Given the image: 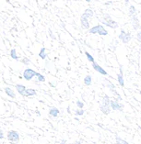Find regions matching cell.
<instances>
[{
  "label": "cell",
  "instance_id": "4fadbf2b",
  "mask_svg": "<svg viewBox=\"0 0 141 144\" xmlns=\"http://www.w3.org/2000/svg\"><path fill=\"white\" fill-rule=\"evenodd\" d=\"M27 88L25 87L24 85H16V90L18 91V93L20 95H21V96H25V91H26Z\"/></svg>",
  "mask_w": 141,
  "mask_h": 144
},
{
  "label": "cell",
  "instance_id": "5b68a950",
  "mask_svg": "<svg viewBox=\"0 0 141 144\" xmlns=\"http://www.w3.org/2000/svg\"><path fill=\"white\" fill-rule=\"evenodd\" d=\"M7 140L12 142H19L20 141V134L15 130H10L7 132Z\"/></svg>",
  "mask_w": 141,
  "mask_h": 144
},
{
  "label": "cell",
  "instance_id": "9a60e30c",
  "mask_svg": "<svg viewBox=\"0 0 141 144\" xmlns=\"http://www.w3.org/2000/svg\"><path fill=\"white\" fill-rule=\"evenodd\" d=\"M36 95V90L31 89V88H28L25 91V96H32Z\"/></svg>",
  "mask_w": 141,
  "mask_h": 144
},
{
  "label": "cell",
  "instance_id": "cb8c5ba5",
  "mask_svg": "<svg viewBox=\"0 0 141 144\" xmlns=\"http://www.w3.org/2000/svg\"><path fill=\"white\" fill-rule=\"evenodd\" d=\"M75 114H76V116H82L84 114V110L83 109H77Z\"/></svg>",
  "mask_w": 141,
  "mask_h": 144
},
{
  "label": "cell",
  "instance_id": "ffe728a7",
  "mask_svg": "<svg viewBox=\"0 0 141 144\" xmlns=\"http://www.w3.org/2000/svg\"><path fill=\"white\" fill-rule=\"evenodd\" d=\"M136 15H137L136 7H135L134 6H131V7H129V16L132 18V17H134V16H136Z\"/></svg>",
  "mask_w": 141,
  "mask_h": 144
},
{
  "label": "cell",
  "instance_id": "f1b7e54d",
  "mask_svg": "<svg viewBox=\"0 0 141 144\" xmlns=\"http://www.w3.org/2000/svg\"><path fill=\"white\" fill-rule=\"evenodd\" d=\"M60 144H66V140H62L61 142H60Z\"/></svg>",
  "mask_w": 141,
  "mask_h": 144
},
{
  "label": "cell",
  "instance_id": "277c9868",
  "mask_svg": "<svg viewBox=\"0 0 141 144\" xmlns=\"http://www.w3.org/2000/svg\"><path fill=\"white\" fill-rule=\"evenodd\" d=\"M89 33H91V34H96V33H98V34H100L101 36L108 35V31L103 28L102 25H97V26L90 28L89 29Z\"/></svg>",
  "mask_w": 141,
  "mask_h": 144
},
{
  "label": "cell",
  "instance_id": "52a82bcc",
  "mask_svg": "<svg viewBox=\"0 0 141 144\" xmlns=\"http://www.w3.org/2000/svg\"><path fill=\"white\" fill-rule=\"evenodd\" d=\"M38 73L35 72L34 70H31V69H26V70L23 72V77H24L25 80L27 81H30L33 78L34 76L37 75Z\"/></svg>",
  "mask_w": 141,
  "mask_h": 144
},
{
  "label": "cell",
  "instance_id": "8fae6325",
  "mask_svg": "<svg viewBox=\"0 0 141 144\" xmlns=\"http://www.w3.org/2000/svg\"><path fill=\"white\" fill-rule=\"evenodd\" d=\"M131 18V22H132V25H133V28L136 29V30H137L139 28H140V26H139V21H138V18H137V16H134V17H132Z\"/></svg>",
  "mask_w": 141,
  "mask_h": 144
},
{
  "label": "cell",
  "instance_id": "d4e9b609",
  "mask_svg": "<svg viewBox=\"0 0 141 144\" xmlns=\"http://www.w3.org/2000/svg\"><path fill=\"white\" fill-rule=\"evenodd\" d=\"M21 63L26 64V65H29L30 63H31V61H30V59H28V58H23V59L21 60Z\"/></svg>",
  "mask_w": 141,
  "mask_h": 144
},
{
  "label": "cell",
  "instance_id": "6da1fadb",
  "mask_svg": "<svg viewBox=\"0 0 141 144\" xmlns=\"http://www.w3.org/2000/svg\"><path fill=\"white\" fill-rule=\"evenodd\" d=\"M93 11L91 9L88 8L85 10L83 14L81 15V18H80V22H81V27L84 29H89L90 28V22L89 19L93 17Z\"/></svg>",
  "mask_w": 141,
  "mask_h": 144
},
{
  "label": "cell",
  "instance_id": "9c48e42d",
  "mask_svg": "<svg viewBox=\"0 0 141 144\" xmlns=\"http://www.w3.org/2000/svg\"><path fill=\"white\" fill-rule=\"evenodd\" d=\"M92 67H93V69H94L95 71H97L98 73L101 74L102 75H107V72H106V71L104 70V69L101 67V66H100L99 64L96 63V61H94V63H92Z\"/></svg>",
  "mask_w": 141,
  "mask_h": 144
},
{
  "label": "cell",
  "instance_id": "7c38bea8",
  "mask_svg": "<svg viewBox=\"0 0 141 144\" xmlns=\"http://www.w3.org/2000/svg\"><path fill=\"white\" fill-rule=\"evenodd\" d=\"M49 115L52 116L53 118H56V117L59 115V109H57L55 107H51V108L49 109Z\"/></svg>",
  "mask_w": 141,
  "mask_h": 144
},
{
  "label": "cell",
  "instance_id": "3957f363",
  "mask_svg": "<svg viewBox=\"0 0 141 144\" xmlns=\"http://www.w3.org/2000/svg\"><path fill=\"white\" fill-rule=\"evenodd\" d=\"M101 23L106 26H108L109 28H118V23L115 22L114 20H112V18H111V16L109 14H104L103 15V19L101 21Z\"/></svg>",
  "mask_w": 141,
  "mask_h": 144
},
{
  "label": "cell",
  "instance_id": "4316f807",
  "mask_svg": "<svg viewBox=\"0 0 141 144\" xmlns=\"http://www.w3.org/2000/svg\"><path fill=\"white\" fill-rule=\"evenodd\" d=\"M137 39H138L139 42H141V31L140 32H137Z\"/></svg>",
  "mask_w": 141,
  "mask_h": 144
},
{
  "label": "cell",
  "instance_id": "ba28073f",
  "mask_svg": "<svg viewBox=\"0 0 141 144\" xmlns=\"http://www.w3.org/2000/svg\"><path fill=\"white\" fill-rule=\"evenodd\" d=\"M110 105H111L112 109H113V110H119V111H122L124 108L123 104H120V103L116 100H111Z\"/></svg>",
  "mask_w": 141,
  "mask_h": 144
},
{
  "label": "cell",
  "instance_id": "603a6c76",
  "mask_svg": "<svg viewBox=\"0 0 141 144\" xmlns=\"http://www.w3.org/2000/svg\"><path fill=\"white\" fill-rule=\"evenodd\" d=\"M36 77L38 78V82H42V83H43V82H45V77H44L42 74H39V73H38L37 75H36Z\"/></svg>",
  "mask_w": 141,
  "mask_h": 144
},
{
  "label": "cell",
  "instance_id": "30bf717a",
  "mask_svg": "<svg viewBox=\"0 0 141 144\" xmlns=\"http://www.w3.org/2000/svg\"><path fill=\"white\" fill-rule=\"evenodd\" d=\"M119 69H120V74H117V81L119 83V85L121 86H124L125 85V81H124V74H123V67L120 64L119 65Z\"/></svg>",
  "mask_w": 141,
  "mask_h": 144
},
{
  "label": "cell",
  "instance_id": "83f0119b",
  "mask_svg": "<svg viewBox=\"0 0 141 144\" xmlns=\"http://www.w3.org/2000/svg\"><path fill=\"white\" fill-rule=\"evenodd\" d=\"M3 138H4V133H3L2 130H0V140H1V139H3Z\"/></svg>",
  "mask_w": 141,
  "mask_h": 144
},
{
  "label": "cell",
  "instance_id": "7402d4cb",
  "mask_svg": "<svg viewBox=\"0 0 141 144\" xmlns=\"http://www.w3.org/2000/svg\"><path fill=\"white\" fill-rule=\"evenodd\" d=\"M85 55L87 56V59H88V61H91V63H94V58H93L92 56H91V54H90V53H88V52H85Z\"/></svg>",
  "mask_w": 141,
  "mask_h": 144
},
{
  "label": "cell",
  "instance_id": "e0dca14e",
  "mask_svg": "<svg viewBox=\"0 0 141 144\" xmlns=\"http://www.w3.org/2000/svg\"><path fill=\"white\" fill-rule=\"evenodd\" d=\"M10 56H11V58L13 60H15V61H19V57H18V55H17L16 49H12V50H10Z\"/></svg>",
  "mask_w": 141,
  "mask_h": 144
},
{
  "label": "cell",
  "instance_id": "f546056e",
  "mask_svg": "<svg viewBox=\"0 0 141 144\" xmlns=\"http://www.w3.org/2000/svg\"><path fill=\"white\" fill-rule=\"evenodd\" d=\"M74 144H81V142H80V140H76Z\"/></svg>",
  "mask_w": 141,
  "mask_h": 144
},
{
  "label": "cell",
  "instance_id": "2e32d148",
  "mask_svg": "<svg viewBox=\"0 0 141 144\" xmlns=\"http://www.w3.org/2000/svg\"><path fill=\"white\" fill-rule=\"evenodd\" d=\"M91 82H92V77L91 75H87L85 78H84V84L85 85H91Z\"/></svg>",
  "mask_w": 141,
  "mask_h": 144
},
{
  "label": "cell",
  "instance_id": "5bb4252c",
  "mask_svg": "<svg viewBox=\"0 0 141 144\" xmlns=\"http://www.w3.org/2000/svg\"><path fill=\"white\" fill-rule=\"evenodd\" d=\"M5 92H6V94H7L9 97H11V98H16L15 92L11 89L10 87H6V88H5Z\"/></svg>",
  "mask_w": 141,
  "mask_h": 144
},
{
  "label": "cell",
  "instance_id": "44dd1931",
  "mask_svg": "<svg viewBox=\"0 0 141 144\" xmlns=\"http://www.w3.org/2000/svg\"><path fill=\"white\" fill-rule=\"evenodd\" d=\"M104 82H105V83L107 84V85H106V86H107V87L110 88V89L112 90V92H115V91H114V85H112V84L111 83L110 81H108L107 79H104Z\"/></svg>",
  "mask_w": 141,
  "mask_h": 144
},
{
  "label": "cell",
  "instance_id": "8992f818",
  "mask_svg": "<svg viewBox=\"0 0 141 144\" xmlns=\"http://www.w3.org/2000/svg\"><path fill=\"white\" fill-rule=\"evenodd\" d=\"M131 38H132V36H131L130 32H126L124 29H121V32L119 34V39H121L123 43H128L130 42Z\"/></svg>",
  "mask_w": 141,
  "mask_h": 144
},
{
  "label": "cell",
  "instance_id": "484cf974",
  "mask_svg": "<svg viewBox=\"0 0 141 144\" xmlns=\"http://www.w3.org/2000/svg\"><path fill=\"white\" fill-rule=\"evenodd\" d=\"M77 107H78L80 109H82V107H84V104L81 102V101L77 100Z\"/></svg>",
  "mask_w": 141,
  "mask_h": 144
},
{
  "label": "cell",
  "instance_id": "ac0fdd59",
  "mask_svg": "<svg viewBox=\"0 0 141 144\" xmlns=\"http://www.w3.org/2000/svg\"><path fill=\"white\" fill-rule=\"evenodd\" d=\"M45 50H46V49L45 48H42L40 50V53H39V57L42 58V60H44L47 57V54L45 53Z\"/></svg>",
  "mask_w": 141,
  "mask_h": 144
},
{
  "label": "cell",
  "instance_id": "7a4b0ae2",
  "mask_svg": "<svg viewBox=\"0 0 141 144\" xmlns=\"http://www.w3.org/2000/svg\"><path fill=\"white\" fill-rule=\"evenodd\" d=\"M110 98L107 95H104L103 98H102V101L101 103V106H100V108H101V112L105 115H108V114L111 113V105H110Z\"/></svg>",
  "mask_w": 141,
  "mask_h": 144
},
{
  "label": "cell",
  "instance_id": "d6986e66",
  "mask_svg": "<svg viewBox=\"0 0 141 144\" xmlns=\"http://www.w3.org/2000/svg\"><path fill=\"white\" fill-rule=\"evenodd\" d=\"M115 141H116V144H129L126 140H123L122 138L118 137V136L115 137Z\"/></svg>",
  "mask_w": 141,
  "mask_h": 144
},
{
  "label": "cell",
  "instance_id": "4dcf8cb0",
  "mask_svg": "<svg viewBox=\"0 0 141 144\" xmlns=\"http://www.w3.org/2000/svg\"><path fill=\"white\" fill-rule=\"evenodd\" d=\"M105 4H106V5H111V4H112V1H109V2H106Z\"/></svg>",
  "mask_w": 141,
  "mask_h": 144
}]
</instances>
